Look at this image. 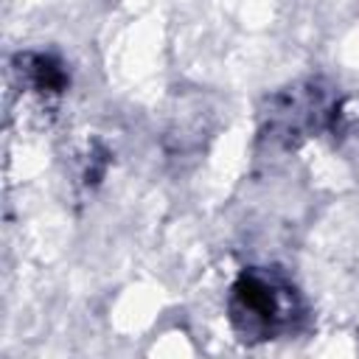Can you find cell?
<instances>
[{
	"instance_id": "3957f363",
	"label": "cell",
	"mask_w": 359,
	"mask_h": 359,
	"mask_svg": "<svg viewBox=\"0 0 359 359\" xmlns=\"http://www.w3.org/2000/svg\"><path fill=\"white\" fill-rule=\"evenodd\" d=\"M17 62H20L17 70L25 73V79L34 90H39V93H62L65 90L67 76L56 59L42 56V53H25Z\"/></svg>"
},
{
	"instance_id": "6da1fadb",
	"label": "cell",
	"mask_w": 359,
	"mask_h": 359,
	"mask_svg": "<svg viewBox=\"0 0 359 359\" xmlns=\"http://www.w3.org/2000/svg\"><path fill=\"white\" fill-rule=\"evenodd\" d=\"M300 297L292 283L264 269H247L230 289V323L244 342L278 339L294 328Z\"/></svg>"
},
{
	"instance_id": "7a4b0ae2",
	"label": "cell",
	"mask_w": 359,
	"mask_h": 359,
	"mask_svg": "<svg viewBox=\"0 0 359 359\" xmlns=\"http://www.w3.org/2000/svg\"><path fill=\"white\" fill-rule=\"evenodd\" d=\"M272 126L280 129L289 140L303 137L306 132H317L325 126V115H331V104L325 101V93L314 84L294 87L283 98H278V107L272 109Z\"/></svg>"
}]
</instances>
